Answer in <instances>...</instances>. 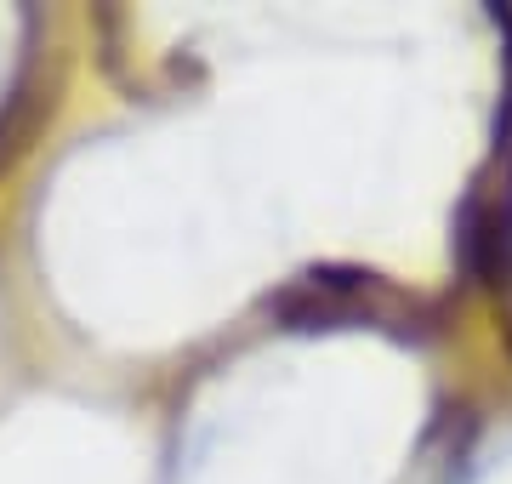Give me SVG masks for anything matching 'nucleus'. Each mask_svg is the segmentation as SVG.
Here are the masks:
<instances>
[{
    "instance_id": "f257e3e1",
    "label": "nucleus",
    "mask_w": 512,
    "mask_h": 484,
    "mask_svg": "<svg viewBox=\"0 0 512 484\" xmlns=\"http://www.w3.org/2000/svg\"><path fill=\"white\" fill-rule=\"evenodd\" d=\"M393 291L370 268H308L279 297H268V314L285 331H342V325H370L387 314Z\"/></svg>"
},
{
    "instance_id": "f03ea898",
    "label": "nucleus",
    "mask_w": 512,
    "mask_h": 484,
    "mask_svg": "<svg viewBox=\"0 0 512 484\" xmlns=\"http://www.w3.org/2000/svg\"><path fill=\"white\" fill-rule=\"evenodd\" d=\"M46 114H52V92H46V80L18 75V86H12V97H6V109H0V171L29 149V137L46 126Z\"/></svg>"
},
{
    "instance_id": "7ed1b4c3",
    "label": "nucleus",
    "mask_w": 512,
    "mask_h": 484,
    "mask_svg": "<svg viewBox=\"0 0 512 484\" xmlns=\"http://www.w3.org/2000/svg\"><path fill=\"white\" fill-rule=\"evenodd\" d=\"M507 348H512V314H507Z\"/></svg>"
}]
</instances>
